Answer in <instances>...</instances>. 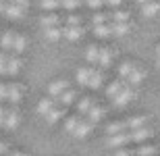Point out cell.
Wrapping results in <instances>:
<instances>
[{
	"instance_id": "cell-1",
	"label": "cell",
	"mask_w": 160,
	"mask_h": 156,
	"mask_svg": "<svg viewBox=\"0 0 160 156\" xmlns=\"http://www.w3.org/2000/svg\"><path fill=\"white\" fill-rule=\"evenodd\" d=\"M19 123V113H17V108L12 106L8 108V110H4V121H2V125L6 127V129H15Z\"/></svg>"
},
{
	"instance_id": "cell-2",
	"label": "cell",
	"mask_w": 160,
	"mask_h": 156,
	"mask_svg": "<svg viewBox=\"0 0 160 156\" xmlns=\"http://www.w3.org/2000/svg\"><path fill=\"white\" fill-rule=\"evenodd\" d=\"M133 96H135V94H133V90H131L129 85H125L123 90L114 96V104H117V106H125L129 100H133Z\"/></svg>"
},
{
	"instance_id": "cell-3",
	"label": "cell",
	"mask_w": 160,
	"mask_h": 156,
	"mask_svg": "<svg viewBox=\"0 0 160 156\" xmlns=\"http://www.w3.org/2000/svg\"><path fill=\"white\" fill-rule=\"evenodd\" d=\"M129 135H131V142H143V139L152 138V129L150 127H139V129L129 131Z\"/></svg>"
},
{
	"instance_id": "cell-4",
	"label": "cell",
	"mask_w": 160,
	"mask_h": 156,
	"mask_svg": "<svg viewBox=\"0 0 160 156\" xmlns=\"http://www.w3.org/2000/svg\"><path fill=\"white\" fill-rule=\"evenodd\" d=\"M112 58H114V52H112L110 48H100V54H98V63H100V67H102V69L110 67Z\"/></svg>"
},
{
	"instance_id": "cell-5",
	"label": "cell",
	"mask_w": 160,
	"mask_h": 156,
	"mask_svg": "<svg viewBox=\"0 0 160 156\" xmlns=\"http://www.w3.org/2000/svg\"><path fill=\"white\" fill-rule=\"evenodd\" d=\"M6 100H11L12 104H17L21 100V85L12 83V85H6Z\"/></svg>"
},
{
	"instance_id": "cell-6",
	"label": "cell",
	"mask_w": 160,
	"mask_h": 156,
	"mask_svg": "<svg viewBox=\"0 0 160 156\" xmlns=\"http://www.w3.org/2000/svg\"><path fill=\"white\" fill-rule=\"evenodd\" d=\"M65 90H69V83H67L65 79H58V81L50 83V96H52V98H58Z\"/></svg>"
},
{
	"instance_id": "cell-7",
	"label": "cell",
	"mask_w": 160,
	"mask_h": 156,
	"mask_svg": "<svg viewBox=\"0 0 160 156\" xmlns=\"http://www.w3.org/2000/svg\"><path fill=\"white\" fill-rule=\"evenodd\" d=\"M129 142H131V135H129V131H125V133H119V135H112V138L108 139V146L119 148V146H125V144H129Z\"/></svg>"
},
{
	"instance_id": "cell-8",
	"label": "cell",
	"mask_w": 160,
	"mask_h": 156,
	"mask_svg": "<svg viewBox=\"0 0 160 156\" xmlns=\"http://www.w3.org/2000/svg\"><path fill=\"white\" fill-rule=\"evenodd\" d=\"M92 127H94V125H92V123H89L88 119H85V121L79 119V123H77V127H75V131H73V133H75L77 138H85V135H88V133L92 131Z\"/></svg>"
},
{
	"instance_id": "cell-9",
	"label": "cell",
	"mask_w": 160,
	"mask_h": 156,
	"mask_svg": "<svg viewBox=\"0 0 160 156\" xmlns=\"http://www.w3.org/2000/svg\"><path fill=\"white\" fill-rule=\"evenodd\" d=\"M54 106H56V98H44V100H40V104H38V113L48 114Z\"/></svg>"
},
{
	"instance_id": "cell-10",
	"label": "cell",
	"mask_w": 160,
	"mask_h": 156,
	"mask_svg": "<svg viewBox=\"0 0 160 156\" xmlns=\"http://www.w3.org/2000/svg\"><path fill=\"white\" fill-rule=\"evenodd\" d=\"M23 11H25V8H21V6L12 4V2H6V4H4V11H2V13H6V15H8V17H12V19H19V17H23Z\"/></svg>"
},
{
	"instance_id": "cell-11",
	"label": "cell",
	"mask_w": 160,
	"mask_h": 156,
	"mask_svg": "<svg viewBox=\"0 0 160 156\" xmlns=\"http://www.w3.org/2000/svg\"><path fill=\"white\" fill-rule=\"evenodd\" d=\"M19 69H21L19 56H8V60H6V73H8V75H17Z\"/></svg>"
},
{
	"instance_id": "cell-12",
	"label": "cell",
	"mask_w": 160,
	"mask_h": 156,
	"mask_svg": "<svg viewBox=\"0 0 160 156\" xmlns=\"http://www.w3.org/2000/svg\"><path fill=\"white\" fill-rule=\"evenodd\" d=\"M125 85H129V83H127V81H125V79H117V81H112V83L108 85L106 94H108V96H110V98H114V96H117V94H119V92H121V90H123V88H125Z\"/></svg>"
},
{
	"instance_id": "cell-13",
	"label": "cell",
	"mask_w": 160,
	"mask_h": 156,
	"mask_svg": "<svg viewBox=\"0 0 160 156\" xmlns=\"http://www.w3.org/2000/svg\"><path fill=\"white\" fill-rule=\"evenodd\" d=\"M73 100H75V90H65L58 98H56V104H62V106L67 108Z\"/></svg>"
},
{
	"instance_id": "cell-14",
	"label": "cell",
	"mask_w": 160,
	"mask_h": 156,
	"mask_svg": "<svg viewBox=\"0 0 160 156\" xmlns=\"http://www.w3.org/2000/svg\"><path fill=\"white\" fill-rule=\"evenodd\" d=\"M65 110L67 108L65 106H54L50 113L46 114V119H48V123H56V121L60 119V117H65Z\"/></svg>"
},
{
	"instance_id": "cell-15",
	"label": "cell",
	"mask_w": 160,
	"mask_h": 156,
	"mask_svg": "<svg viewBox=\"0 0 160 156\" xmlns=\"http://www.w3.org/2000/svg\"><path fill=\"white\" fill-rule=\"evenodd\" d=\"M102 114H104V110H102L100 106H92V108L88 110V121L94 125V123H98V121L102 119Z\"/></svg>"
},
{
	"instance_id": "cell-16",
	"label": "cell",
	"mask_w": 160,
	"mask_h": 156,
	"mask_svg": "<svg viewBox=\"0 0 160 156\" xmlns=\"http://www.w3.org/2000/svg\"><path fill=\"white\" fill-rule=\"evenodd\" d=\"M106 131L110 133V135H119V133H125V131H127V125H125V121H119V123H110V125L106 127Z\"/></svg>"
},
{
	"instance_id": "cell-17",
	"label": "cell",
	"mask_w": 160,
	"mask_h": 156,
	"mask_svg": "<svg viewBox=\"0 0 160 156\" xmlns=\"http://www.w3.org/2000/svg\"><path fill=\"white\" fill-rule=\"evenodd\" d=\"M125 125H127V129H139V127H146V117H133V119L125 121Z\"/></svg>"
},
{
	"instance_id": "cell-18",
	"label": "cell",
	"mask_w": 160,
	"mask_h": 156,
	"mask_svg": "<svg viewBox=\"0 0 160 156\" xmlns=\"http://www.w3.org/2000/svg\"><path fill=\"white\" fill-rule=\"evenodd\" d=\"M102 83V73L100 71H92V75H89L88 79V88H92V90H98Z\"/></svg>"
},
{
	"instance_id": "cell-19",
	"label": "cell",
	"mask_w": 160,
	"mask_h": 156,
	"mask_svg": "<svg viewBox=\"0 0 160 156\" xmlns=\"http://www.w3.org/2000/svg\"><path fill=\"white\" fill-rule=\"evenodd\" d=\"M62 33H65L69 40H73V42H75V40H79V38L83 36V27H81V25H79V27H67Z\"/></svg>"
},
{
	"instance_id": "cell-20",
	"label": "cell",
	"mask_w": 160,
	"mask_h": 156,
	"mask_svg": "<svg viewBox=\"0 0 160 156\" xmlns=\"http://www.w3.org/2000/svg\"><path fill=\"white\" fill-rule=\"evenodd\" d=\"M94 33L98 38H108V36H112V25H96L94 27Z\"/></svg>"
},
{
	"instance_id": "cell-21",
	"label": "cell",
	"mask_w": 160,
	"mask_h": 156,
	"mask_svg": "<svg viewBox=\"0 0 160 156\" xmlns=\"http://www.w3.org/2000/svg\"><path fill=\"white\" fill-rule=\"evenodd\" d=\"M58 23H60V17H56V15H46V17L42 19V27H44V29L56 27Z\"/></svg>"
},
{
	"instance_id": "cell-22",
	"label": "cell",
	"mask_w": 160,
	"mask_h": 156,
	"mask_svg": "<svg viewBox=\"0 0 160 156\" xmlns=\"http://www.w3.org/2000/svg\"><path fill=\"white\" fill-rule=\"evenodd\" d=\"M92 71H94V69H89V67H81L77 71V81L81 85H88V79H89V75H92Z\"/></svg>"
},
{
	"instance_id": "cell-23",
	"label": "cell",
	"mask_w": 160,
	"mask_h": 156,
	"mask_svg": "<svg viewBox=\"0 0 160 156\" xmlns=\"http://www.w3.org/2000/svg\"><path fill=\"white\" fill-rule=\"evenodd\" d=\"M160 11V2H148V4H143V8H142V13L146 15V17H152V15H156V13Z\"/></svg>"
},
{
	"instance_id": "cell-24",
	"label": "cell",
	"mask_w": 160,
	"mask_h": 156,
	"mask_svg": "<svg viewBox=\"0 0 160 156\" xmlns=\"http://www.w3.org/2000/svg\"><path fill=\"white\" fill-rule=\"evenodd\" d=\"M12 40H15V33H12V31H6L4 36H2V50H4V52H8V50L12 48Z\"/></svg>"
},
{
	"instance_id": "cell-25",
	"label": "cell",
	"mask_w": 160,
	"mask_h": 156,
	"mask_svg": "<svg viewBox=\"0 0 160 156\" xmlns=\"http://www.w3.org/2000/svg\"><path fill=\"white\" fill-rule=\"evenodd\" d=\"M135 156H154L156 154V146H142V148H137L133 150Z\"/></svg>"
},
{
	"instance_id": "cell-26",
	"label": "cell",
	"mask_w": 160,
	"mask_h": 156,
	"mask_svg": "<svg viewBox=\"0 0 160 156\" xmlns=\"http://www.w3.org/2000/svg\"><path fill=\"white\" fill-rule=\"evenodd\" d=\"M133 69H135V65H133V63H123V65H121V69H119L121 79H127L131 75V71H133Z\"/></svg>"
},
{
	"instance_id": "cell-27",
	"label": "cell",
	"mask_w": 160,
	"mask_h": 156,
	"mask_svg": "<svg viewBox=\"0 0 160 156\" xmlns=\"http://www.w3.org/2000/svg\"><path fill=\"white\" fill-rule=\"evenodd\" d=\"M12 48H15V52H23V50H25V38H23V36H17V33H15V40H12Z\"/></svg>"
},
{
	"instance_id": "cell-28",
	"label": "cell",
	"mask_w": 160,
	"mask_h": 156,
	"mask_svg": "<svg viewBox=\"0 0 160 156\" xmlns=\"http://www.w3.org/2000/svg\"><path fill=\"white\" fill-rule=\"evenodd\" d=\"M142 79H143V73L135 67V69L131 71V75H129V83H131V85H137L139 81H142Z\"/></svg>"
},
{
	"instance_id": "cell-29",
	"label": "cell",
	"mask_w": 160,
	"mask_h": 156,
	"mask_svg": "<svg viewBox=\"0 0 160 156\" xmlns=\"http://www.w3.org/2000/svg\"><path fill=\"white\" fill-rule=\"evenodd\" d=\"M110 15H112L114 23H127V19H129V13H125V11H114Z\"/></svg>"
},
{
	"instance_id": "cell-30",
	"label": "cell",
	"mask_w": 160,
	"mask_h": 156,
	"mask_svg": "<svg viewBox=\"0 0 160 156\" xmlns=\"http://www.w3.org/2000/svg\"><path fill=\"white\" fill-rule=\"evenodd\" d=\"M60 36H62V31H60L58 27H50V29H46V38L50 40V42H56Z\"/></svg>"
},
{
	"instance_id": "cell-31",
	"label": "cell",
	"mask_w": 160,
	"mask_h": 156,
	"mask_svg": "<svg viewBox=\"0 0 160 156\" xmlns=\"http://www.w3.org/2000/svg\"><path fill=\"white\" fill-rule=\"evenodd\" d=\"M108 19H112V15H110V13H98V15L94 17V27H96V25H104Z\"/></svg>"
},
{
	"instance_id": "cell-32",
	"label": "cell",
	"mask_w": 160,
	"mask_h": 156,
	"mask_svg": "<svg viewBox=\"0 0 160 156\" xmlns=\"http://www.w3.org/2000/svg\"><path fill=\"white\" fill-rule=\"evenodd\" d=\"M98 54H100V48L89 46V48H88V54H85V58H88L89 63H98Z\"/></svg>"
},
{
	"instance_id": "cell-33",
	"label": "cell",
	"mask_w": 160,
	"mask_h": 156,
	"mask_svg": "<svg viewBox=\"0 0 160 156\" xmlns=\"http://www.w3.org/2000/svg\"><path fill=\"white\" fill-rule=\"evenodd\" d=\"M127 31H129V25L127 23H112V33L123 36V33H127Z\"/></svg>"
},
{
	"instance_id": "cell-34",
	"label": "cell",
	"mask_w": 160,
	"mask_h": 156,
	"mask_svg": "<svg viewBox=\"0 0 160 156\" xmlns=\"http://www.w3.org/2000/svg\"><path fill=\"white\" fill-rule=\"evenodd\" d=\"M92 106H94V104H92V100H89V98H83L81 102H79L77 110H79V113H81V114H88V110H89V108H92Z\"/></svg>"
},
{
	"instance_id": "cell-35",
	"label": "cell",
	"mask_w": 160,
	"mask_h": 156,
	"mask_svg": "<svg viewBox=\"0 0 160 156\" xmlns=\"http://www.w3.org/2000/svg\"><path fill=\"white\" fill-rule=\"evenodd\" d=\"M77 123H79V117H71V119L67 121L65 129H67L69 133H73V131H75V127H77Z\"/></svg>"
},
{
	"instance_id": "cell-36",
	"label": "cell",
	"mask_w": 160,
	"mask_h": 156,
	"mask_svg": "<svg viewBox=\"0 0 160 156\" xmlns=\"http://www.w3.org/2000/svg\"><path fill=\"white\" fill-rule=\"evenodd\" d=\"M6 60H8V54L0 52V75H4V73H6Z\"/></svg>"
},
{
	"instance_id": "cell-37",
	"label": "cell",
	"mask_w": 160,
	"mask_h": 156,
	"mask_svg": "<svg viewBox=\"0 0 160 156\" xmlns=\"http://www.w3.org/2000/svg\"><path fill=\"white\" fill-rule=\"evenodd\" d=\"M60 6V0H42V8H56Z\"/></svg>"
},
{
	"instance_id": "cell-38",
	"label": "cell",
	"mask_w": 160,
	"mask_h": 156,
	"mask_svg": "<svg viewBox=\"0 0 160 156\" xmlns=\"http://www.w3.org/2000/svg\"><path fill=\"white\" fill-rule=\"evenodd\" d=\"M83 0H60V4L65 6V8H75L77 4H81Z\"/></svg>"
},
{
	"instance_id": "cell-39",
	"label": "cell",
	"mask_w": 160,
	"mask_h": 156,
	"mask_svg": "<svg viewBox=\"0 0 160 156\" xmlns=\"http://www.w3.org/2000/svg\"><path fill=\"white\" fill-rule=\"evenodd\" d=\"M67 23H69V27H79L81 19H79V17H75V15H71V17H67Z\"/></svg>"
},
{
	"instance_id": "cell-40",
	"label": "cell",
	"mask_w": 160,
	"mask_h": 156,
	"mask_svg": "<svg viewBox=\"0 0 160 156\" xmlns=\"http://www.w3.org/2000/svg\"><path fill=\"white\" fill-rule=\"evenodd\" d=\"M88 6H92V8H98V6H102V0H83Z\"/></svg>"
},
{
	"instance_id": "cell-41",
	"label": "cell",
	"mask_w": 160,
	"mask_h": 156,
	"mask_svg": "<svg viewBox=\"0 0 160 156\" xmlns=\"http://www.w3.org/2000/svg\"><path fill=\"white\" fill-rule=\"evenodd\" d=\"M8 152H11V150H8V146L0 142V156H8Z\"/></svg>"
},
{
	"instance_id": "cell-42",
	"label": "cell",
	"mask_w": 160,
	"mask_h": 156,
	"mask_svg": "<svg viewBox=\"0 0 160 156\" xmlns=\"http://www.w3.org/2000/svg\"><path fill=\"white\" fill-rule=\"evenodd\" d=\"M0 100H6V83H0Z\"/></svg>"
},
{
	"instance_id": "cell-43",
	"label": "cell",
	"mask_w": 160,
	"mask_h": 156,
	"mask_svg": "<svg viewBox=\"0 0 160 156\" xmlns=\"http://www.w3.org/2000/svg\"><path fill=\"white\" fill-rule=\"evenodd\" d=\"M114 156H135V154H133V150H119Z\"/></svg>"
},
{
	"instance_id": "cell-44",
	"label": "cell",
	"mask_w": 160,
	"mask_h": 156,
	"mask_svg": "<svg viewBox=\"0 0 160 156\" xmlns=\"http://www.w3.org/2000/svg\"><path fill=\"white\" fill-rule=\"evenodd\" d=\"M102 4H108V6H119L121 0H102Z\"/></svg>"
},
{
	"instance_id": "cell-45",
	"label": "cell",
	"mask_w": 160,
	"mask_h": 156,
	"mask_svg": "<svg viewBox=\"0 0 160 156\" xmlns=\"http://www.w3.org/2000/svg\"><path fill=\"white\" fill-rule=\"evenodd\" d=\"M12 4H17V6H21V8H25V6H27V0H12Z\"/></svg>"
},
{
	"instance_id": "cell-46",
	"label": "cell",
	"mask_w": 160,
	"mask_h": 156,
	"mask_svg": "<svg viewBox=\"0 0 160 156\" xmlns=\"http://www.w3.org/2000/svg\"><path fill=\"white\" fill-rule=\"evenodd\" d=\"M2 121H4V108L0 106V125H2Z\"/></svg>"
},
{
	"instance_id": "cell-47",
	"label": "cell",
	"mask_w": 160,
	"mask_h": 156,
	"mask_svg": "<svg viewBox=\"0 0 160 156\" xmlns=\"http://www.w3.org/2000/svg\"><path fill=\"white\" fill-rule=\"evenodd\" d=\"M8 156H25V154H21V152H8Z\"/></svg>"
},
{
	"instance_id": "cell-48",
	"label": "cell",
	"mask_w": 160,
	"mask_h": 156,
	"mask_svg": "<svg viewBox=\"0 0 160 156\" xmlns=\"http://www.w3.org/2000/svg\"><path fill=\"white\" fill-rule=\"evenodd\" d=\"M142 4H148V2H154V0H139Z\"/></svg>"
},
{
	"instance_id": "cell-49",
	"label": "cell",
	"mask_w": 160,
	"mask_h": 156,
	"mask_svg": "<svg viewBox=\"0 0 160 156\" xmlns=\"http://www.w3.org/2000/svg\"><path fill=\"white\" fill-rule=\"evenodd\" d=\"M4 4H6V2H0V13L4 11Z\"/></svg>"
},
{
	"instance_id": "cell-50",
	"label": "cell",
	"mask_w": 160,
	"mask_h": 156,
	"mask_svg": "<svg viewBox=\"0 0 160 156\" xmlns=\"http://www.w3.org/2000/svg\"><path fill=\"white\" fill-rule=\"evenodd\" d=\"M156 52H158V56H160V46H158V48H156Z\"/></svg>"
},
{
	"instance_id": "cell-51",
	"label": "cell",
	"mask_w": 160,
	"mask_h": 156,
	"mask_svg": "<svg viewBox=\"0 0 160 156\" xmlns=\"http://www.w3.org/2000/svg\"><path fill=\"white\" fill-rule=\"evenodd\" d=\"M158 67H160V58H158Z\"/></svg>"
},
{
	"instance_id": "cell-52",
	"label": "cell",
	"mask_w": 160,
	"mask_h": 156,
	"mask_svg": "<svg viewBox=\"0 0 160 156\" xmlns=\"http://www.w3.org/2000/svg\"><path fill=\"white\" fill-rule=\"evenodd\" d=\"M0 2H6V0H0Z\"/></svg>"
}]
</instances>
